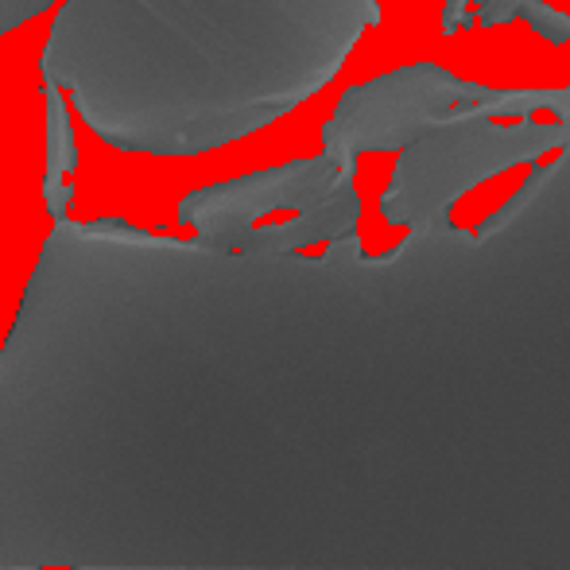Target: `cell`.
I'll return each instance as SVG.
<instances>
[{"label": "cell", "mask_w": 570, "mask_h": 570, "mask_svg": "<svg viewBox=\"0 0 570 570\" xmlns=\"http://www.w3.org/2000/svg\"><path fill=\"white\" fill-rule=\"evenodd\" d=\"M489 125H497V128H524L528 117L524 114H504V117H489Z\"/></svg>", "instance_id": "2"}, {"label": "cell", "mask_w": 570, "mask_h": 570, "mask_svg": "<svg viewBox=\"0 0 570 570\" xmlns=\"http://www.w3.org/2000/svg\"><path fill=\"white\" fill-rule=\"evenodd\" d=\"M524 117H528V125H563V117H559L556 109H548V106L532 109V114H524Z\"/></svg>", "instance_id": "1"}]
</instances>
